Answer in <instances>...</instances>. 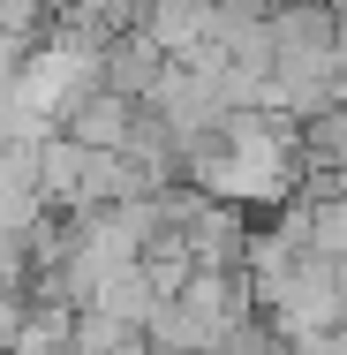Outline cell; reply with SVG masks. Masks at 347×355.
I'll use <instances>...</instances> for the list:
<instances>
[{"label": "cell", "instance_id": "obj_1", "mask_svg": "<svg viewBox=\"0 0 347 355\" xmlns=\"http://www.w3.org/2000/svg\"><path fill=\"white\" fill-rule=\"evenodd\" d=\"M15 333H23V302H15V287H0V355L15 348Z\"/></svg>", "mask_w": 347, "mask_h": 355}]
</instances>
